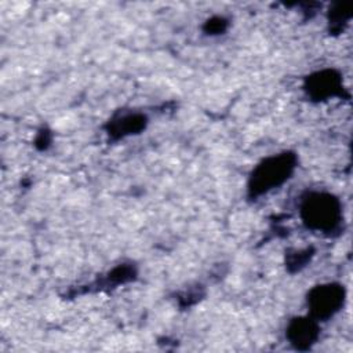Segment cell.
Returning a JSON list of instances; mask_svg holds the SVG:
<instances>
[{"instance_id":"cell-1","label":"cell","mask_w":353,"mask_h":353,"mask_svg":"<svg viewBox=\"0 0 353 353\" xmlns=\"http://www.w3.org/2000/svg\"><path fill=\"white\" fill-rule=\"evenodd\" d=\"M306 222L317 229H331L339 219V204L328 194H314L303 205Z\"/></svg>"},{"instance_id":"cell-2","label":"cell","mask_w":353,"mask_h":353,"mask_svg":"<svg viewBox=\"0 0 353 353\" xmlns=\"http://www.w3.org/2000/svg\"><path fill=\"white\" fill-rule=\"evenodd\" d=\"M292 167L288 156H280L268 160L258 167L255 172V185L261 189H269L273 185L280 183Z\"/></svg>"},{"instance_id":"cell-3","label":"cell","mask_w":353,"mask_h":353,"mask_svg":"<svg viewBox=\"0 0 353 353\" xmlns=\"http://www.w3.org/2000/svg\"><path fill=\"white\" fill-rule=\"evenodd\" d=\"M312 310L317 316H330L338 310L343 301V290L338 285H321L310 295Z\"/></svg>"},{"instance_id":"cell-4","label":"cell","mask_w":353,"mask_h":353,"mask_svg":"<svg viewBox=\"0 0 353 353\" xmlns=\"http://www.w3.org/2000/svg\"><path fill=\"white\" fill-rule=\"evenodd\" d=\"M291 339L296 343H310L316 336V328L310 321H298L290 330Z\"/></svg>"}]
</instances>
